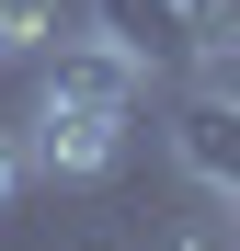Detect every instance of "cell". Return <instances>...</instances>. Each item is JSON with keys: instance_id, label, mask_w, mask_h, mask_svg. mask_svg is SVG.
I'll return each mask as SVG.
<instances>
[{"instance_id": "6da1fadb", "label": "cell", "mask_w": 240, "mask_h": 251, "mask_svg": "<svg viewBox=\"0 0 240 251\" xmlns=\"http://www.w3.org/2000/svg\"><path fill=\"white\" fill-rule=\"evenodd\" d=\"M23 126H34V137H23V160H34L46 183H114V172H126V126H137V114H92V103H34Z\"/></svg>"}, {"instance_id": "7a4b0ae2", "label": "cell", "mask_w": 240, "mask_h": 251, "mask_svg": "<svg viewBox=\"0 0 240 251\" xmlns=\"http://www.w3.org/2000/svg\"><path fill=\"white\" fill-rule=\"evenodd\" d=\"M34 103H92V114H137L149 103V69L114 46V34H57L34 57Z\"/></svg>"}, {"instance_id": "3957f363", "label": "cell", "mask_w": 240, "mask_h": 251, "mask_svg": "<svg viewBox=\"0 0 240 251\" xmlns=\"http://www.w3.org/2000/svg\"><path fill=\"white\" fill-rule=\"evenodd\" d=\"M172 160H183L194 194L240 205V92H183L172 103Z\"/></svg>"}, {"instance_id": "277c9868", "label": "cell", "mask_w": 240, "mask_h": 251, "mask_svg": "<svg viewBox=\"0 0 240 251\" xmlns=\"http://www.w3.org/2000/svg\"><path fill=\"white\" fill-rule=\"evenodd\" d=\"M92 34H114L149 80L194 69V34H183V0H92Z\"/></svg>"}, {"instance_id": "5b68a950", "label": "cell", "mask_w": 240, "mask_h": 251, "mask_svg": "<svg viewBox=\"0 0 240 251\" xmlns=\"http://www.w3.org/2000/svg\"><path fill=\"white\" fill-rule=\"evenodd\" d=\"M69 34V12L57 0H0V69H23V57H46Z\"/></svg>"}, {"instance_id": "8992f818", "label": "cell", "mask_w": 240, "mask_h": 251, "mask_svg": "<svg viewBox=\"0 0 240 251\" xmlns=\"http://www.w3.org/2000/svg\"><path fill=\"white\" fill-rule=\"evenodd\" d=\"M183 34H194V69H240V0H183Z\"/></svg>"}, {"instance_id": "52a82bcc", "label": "cell", "mask_w": 240, "mask_h": 251, "mask_svg": "<svg viewBox=\"0 0 240 251\" xmlns=\"http://www.w3.org/2000/svg\"><path fill=\"white\" fill-rule=\"evenodd\" d=\"M23 183H34V160H23V137H12V126H0V217L23 205Z\"/></svg>"}]
</instances>
